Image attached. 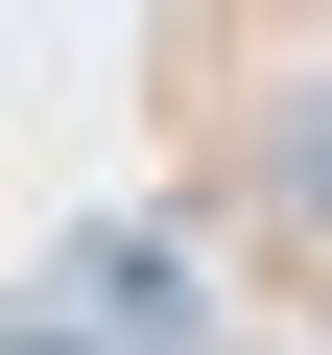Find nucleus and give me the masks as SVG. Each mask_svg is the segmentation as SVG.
I'll use <instances>...</instances> for the list:
<instances>
[{"label":"nucleus","instance_id":"2","mask_svg":"<svg viewBox=\"0 0 332 355\" xmlns=\"http://www.w3.org/2000/svg\"><path fill=\"white\" fill-rule=\"evenodd\" d=\"M72 284H95V308H119V331H190V261H166V237H95V261H72Z\"/></svg>","mask_w":332,"mask_h":355},{"label":"nucleus","instance_id":"1","mask_svg":"<svg viewBox=\"0 0 332 355\" xmlns=\"http://www.w3.org/2000/svg\"><path fill=\"white\" fill-rule=\"evenodd\" d=\"M261 214H308V237H332V71H308V95H261Z\"/></svg>","mask_w":332,"mask_h":355}]
</instances>
